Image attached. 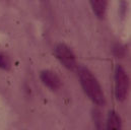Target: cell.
<instances>
[{
    "label": "cell",
    "instance_id": "obj_1",
    "mask_svg": "<svg viewBox=\"0 0 131 130\" xmlns=\"http://www.w3.org/2000/svg\"><path fill=\"white\" fill-rule=\"evenodd\" d=\"M79 82L86 94V96L90 98L96 105L103 106L106 103L104 93L102 91V88L99 83L98 79L95 77V75L92 73L90 69H88L83 65H79L76 67Z\"/></svg>",
    "mask_w": 131,
    "mask_h": 130
},
{
    "label": "cell",
    "instance_id": "obj_2",
    "mask_svg": "<svg viewBox=\"0 0 131 130\" xmlns=\"http://www.w3.org/2000/svg\"><path fill=\"white\" fill-rule=\"evenodd\" d=\"M115 96L118 101H123L127 96L129 88V78L124 68L117 65L115 69Z\"/></svg>",
    "mask_w": 131,
    "mask_h": 130
},
{
    "label": "cell",
    "instance_id": "obj_3",
    "mask_svg": "<svg viewBox=\"0 0 131 130\" xmlns=\"http://www.w3.org/2000/svg\"><path fill=\"white\" fill-rule=\"evenodd\" d=\"M54 54L56 58L69 70H75L77 67L76 59L71 49L65 44H57L54 48Z\"/></svg>",
    "mask_w": 131,
    "mask_h": 130
},
{
    "label": "cell",
    "instance_id": "obj_4",
    "mask_svg": "<svg viewBox=\"0 0 131 130\" xmlns=\"http://www.w3.org/2000/svg\"><path fill=\"white\" fill-rule=\"evenodd\" d=\"M40 78L42 82L52 91H56L61 86V80L55 72L51 70H43L40 73Z\"/></svg>",
    "mask_w": 131,
    "mask_h": 130
},
{
    "label": "cell",
    "instance_id": "obj_5",
    "mask_svg": "<svg viewBox=\"0 0 131 130\" xmlns=\"http://www.w3.org/2000/svg\"><path fill=\"white\" fill-rule=\"evenodd\" d=\"M90 2L96 16H98L99 18H103L106 13L108 0H90Z\"/></svg>",
    "mask_w": 131,
    "mask_h": 130
},
{
    "label": "cell",
    "instance_id": "obj_6",
    "mask_svg": "<svg viewBox=\"0 0 131 130\" xmlns=\"http://www.w3.org/2000/svg\"><path fill=\"white\" fill-rule=\"evenodd\" d=\"M121 127V118L115 111H111L107 119V129H119Z\"/></svg>",
    "mask_w": 131,
    "mask_h": 130
},
{
    "label": "cell",
    "instance_id": "obj_7",
    "mask_svg": "<svg viewBox=\"0 0 131 130\" xmlns=\"http://www.w3.org/2000/svg\"><path fill=\"white\" fill-rule=\"evenodd\" d=\"M9 67H10V62L7 59V57L2 55V54H0V68H2V69H9Z\"/></svg>",
    "mask_w": 131,
    "mask_h": 130
}]
</instances>
